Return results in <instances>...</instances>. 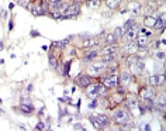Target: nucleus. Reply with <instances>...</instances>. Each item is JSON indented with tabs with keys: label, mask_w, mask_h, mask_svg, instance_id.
<instances>
[{
	"label": "nucleus",
	"mask_w": 166,
	"mask_h": 131,
	"mask_svg": "<svg viewBox=\"0 0 166 131\" xmlns=\"http://www.w3.org/2000/svg\"><path fill=\"white\" fill-rule=\"evenodd\" d=\"M113 120H114L117 124H120V126H125L128 123V114L124 110H117V111H114Z\"/></svg>",
	"instance_id": "20e7f679"
},
{
	"label": "nucleus",
	"mask_w": 166,
	"mask_h": 131,
	"mask_svg": "<svg viewBox=\"0 0 166 131\" xmlns=\"http://www.w3.org/2000/svg\"><path fill=\"white\" fill-rule=\"evenodd\" d=\"M79 13H80V4L79 3H72V4L68 6L62 20H65V18H75L76 16H79Z\"/></svg>",
	"instance_id": "f03ea898"
},
{
	"label": "nucleus",
	"mask_w": 166,
	"mask_h": 131,
	"mask_svg": "<svg viewBox=\"0 0 166 131\" xmlns=\"http://www.w3.org/2000/svg\"><path fill=\"white\" fill-rule=\"evenodd\" d=\"M38 35H39L38 31H35V30H33V31H31V37H38Z\"/></svg>",
	"instance_id": "f704fd0d"
},
{
	"label": "nucleus",
	"mask_w": 166,
	"mask_h": 131,
	"mask_svg": "<svg viewBox=\"0 0 166 131\" xmlns=\"http://www.w3.org/2000/svg\"><path fill=\"white\" fill-rule=\"evenodd\" d=\"M156 56H158L159 59H163V58H165V52H158L156 54Z\"/></svg>",
	"instance_id": "473e14b6"
},
{
	"label": "nucleus",
	"mask_w": 166,
	"mask_h": 131,
	"mask_svg": "<svg viewBox=\"0 0 166 131\" xmlns=\"http://www.w3.org/2000/svg\"><path fill=\"white\" fill-rule=\"evenodd\" d=\"M87 6L90 9H97L100 6V0H87Z\"/></svg>",
	"instance_id": "412c9836"
},
{
	"label": "nucleus",
	"mask_w": 166,
	"mask_h": 131,
	"mask_svg": "<svg viewBox=\"0 0 166 131\" xmlns=\"http://www.w3.org/2000/svg\"><path fill=\"white\" fill-rule=\"evenodd\" d=\"M73 128H75V130H85V128H83V127H82L80 124H76V126H75Z\"/></svg>",
	"instance_id": "c9c22d12"
},
{
	"label": "nucleus",
	"mask_w": 166,
	"mask_h": 131,
	"mask_svg": "<svg viewBox=\"0 0 166 131\" xmlns=\"http://www.w3.org/2000/svg\"><path fill=\"white\" fill-rule=\"evenodd\" d=\"M153 1H158V0H153Z\"/></svg>",
	"instance_id": "37998d69"
},
{
	"label": "nucleus",
	"mask_w": 166,
	"mask_h": 131,
	"mask_svg": "<svg viewBox=\"0 0 166 131\" xmlns=\"http://www.w3.org/2000/svg\"><path fill=\"white\" fill-rule=\"evenodd\" d=\"M69 71H70V62H66L64 65V71H62V75L66 76L68 73H69Z\"/></svg>",
	"instance_id": "c85d7f7f"
},
{
	"label": "nucleus",
	"mask_w": 166,
	"mask_h": 131,
	"mask_svg": "<svg viewBox=\"0 0 166 131\" xmlns=\"http://www.w3.org/2000/svg\"><path fill=\"white\" fill-rule=\"evenodd\" d=\"M44 128H45L44 123H38V126H37V130H44Z\"/></svg>",
	"instance_id": "72a5a7b5"
},
{
	"label": "nucleus",
	"mask_w": 166,
	"mask_h": 131,
	"mask_svg": "<svg viewBox=\"0 0 166 131\" xmlns=\"http://www.w3.org/2000/svg\"><path fill=\"white\" fill-rule=\"evenodd\" d=\"M44 110H45V109H44V107H42V109H41V110H39V113H38L39 116H42V114H44Z\"/></svg>",
	"instance_id": "ea45409f"
},
{
	"label": "nucleus",
	"mask_w": 166,
	"mask_h": 131,
	"mask_svg": "<svg viewBox=\"0 0 166 131\" xmlns=\"http://www.w3.org/2000/svg\"><path fill=\"white\" fill-rule=\"evenodd\" d=\"M140 30H141L140 26H138L137 23H134L132 26L128 28L127 31H124V33H123V37L127 39V41H134V39L138 37V33H140Z\"/></svg>",
	"instance_id": "7ed1b4c3"
},
{
	"label": "nucleus",
	"mask_w": 166,
	"mask_h": 131,
	"mask_svg": "<svg viewBox=\"0 0 166 131\" xmlns=\"http://www.w3.org/2000/svg\"><path fill=\"white\" fill-rule=\"evenodd\" d=\"M96 120L99 121V124L102 126V128L110 124V117H107L106 114H99V116H96Z\"/></svg>",
	"instance_id": "ddd939ff"
},
{
	"label": "nucleus",
	"mask_w": 166,
	"mask_h": 131,
	"mask_svg": "<svg viewBox=\"0 0 166 131\" xmlns=\"http://www.w3.org/2000/svg\"><path fill=\"white\" fill-rule=\"evenodd\" d=\"M103 85L106 86V88H117L118 86V76H106V78H103Z\"/></svg>",
	"instance_id": "423d86ee"
},
{
	"label": "nucleus",
	"mask_w": 166,
	"mask_h": 131,
	"mask_svg": "<svg viewBox=\"0 0 166 131\" xmlns=\"http://www.w3.org/2000/svg\"><path fill=\"white\" fill-rule=\"evenodd\" d=\"M128 107H129L131 110H134L135 107H138V103H137L135 100H128Z\"/></svg>",
	"instance_id": "7c9ffc66"
},
{
	"label": "nucleus",
	"mask_w": 166,
	"mask_h": 131,
	"mask_svg": "<svg viewBox=\"0 0 166 131\" xmlns=\"http://www.w3.org/2000/svg\"><path fill=\"white\" fill-rule=\"evenodd\" d=\"M107 66V62H104V61H100V62H94L93 65H90L89 68V72L90 75H94V76H97V75H100L102 73V71Z\"/></svg>",
	"instance_id": "39448f33"
},
{
	"label": "nucleus",
	"mask_w": 166,
	"mask_h": 131,
	"mask_svg": "<svg viewBox=\"0 0 166 131\" xmlns=\"http://www.w3.org/2000/svg\"><path fill=\"white\" fill-rule=\"evenodd\" d=\"M128 10L131 12V13H134V14H138L140 13V10H141V6L138 4V3H129V6H128Z\"/></svg>",
	"instance_id": "f3484780"
},
{
	"label": "nucleus",
	"mask_w": 166,
	"mask_h": 131,
	"mask_svg": "<svg viewBox=\"0 0 166 131\" xmlns=\"http://www.w3.org/2000/svg\"><path fill=\"white\" fill-rule=\"evenodd\" d=\"M115 3H117V4H120V3H121V0H114Z\"/></svg>",
	"instance_id": "79ce46f5"
},
{
	"label": "nucleus",
	"mask_w": 166,
	"mask_h": 131,
	"mask_svg": "<svg viewBox=\"0 0 166 131\" xmlns=\"http://www.w3.org/2000/svg\"><path fill=\"white\" fill-rule=\"evenodd\" d=\"M21 110L24 111V114H30L34 111V106L30 100H26V102H21Z\"/></svg>",
	"instance_id": "9d476101"
},
{
	"label": "nucleus",
	"mask_w": 166,
	"mask_h": 131,
	"mask_svg": "<svg viewBox=\"0 0 166 131\" xmlns=\"http://www.w3.org/2000/svg\"><path fill=\"white\" fill-rule=\"evenodd\" d=\"M90 121H91V123L94 124V127H96L97 130H100V128H102V126L99 124V121L96 120V117H94V116H91V117H90Z\"/></svg>",
	"instance_id": "c756f323"
},
{
	"label": "nucleus",
	"mask_w": 166,
	"mask_h": 131,
	"mask_svg": "<svg viewBox=\"0 0 166 131\" xmlns=\"http://www.w3.org/2000/svg\"><path fill=\"white\" fill-rule=\"evenodd\" d=\"M79 37H80V38H83V39H89V38H90V35H89V34H86V33H83V34H79Z\"/></svg>",
	"instance_id": "2f4dec72"
},
{
	"label": "nucleus",
	"mask_w": 166,
	"mask_h": 131,
	"mask_svg": "<svg viewBox=\"0 0 166 131\" xmlns=\"http://www.w3.org/2000/svg\"><path fill=\"white\" fill-rule=\"evenodd\" d=\"M9 28H10V30H13V28H14V23H13V21H10V23H9Z\"/></svg>",
	"instance_id": "e433bc0d"
},
{
	"label": "nucleus",
	"mask_w": 166,
	"mask_h": 131,
	"mask_svg": "<svg viewBox=\"0 0 166 131\" xmlns=\"http://www.w3.org/2000/svg\"><path fill=\"white\" fill-rule=\"evenodd\" d=\"M99 44H100V39L99 38H89L83 42V48H93V47H96Z\"/></svg>",
	"instance_id": "f8f14e48"
},
{
	"label": "nucleus",
	"mask_w": 166,
	"mask_h": 131,
	"mask_svg": "<svg viewBox=\"0 0 166 131\" xmlns=\"http://www.w3.org/2000/svg\"><path fill=\"white\" fill-rule=\"evenodd\" d=\"M76 83L80 88H87L90 83H91V78H90V75H80V76L77 78Z\"/></svg>",
	"instance_id": "6e6552de"
},
{
	"label": "nucleus",
	"mask_w": 166,
	"mask_h": 131,
	"mask_svg": "<svg viewBox=\"0 0 166 131\" xmlns=\"http://www.w3.org/2000/svg\"><path fill=\"white\" fill-rule=\"evenodd\" d=\"M144 23H145L146 27H153L155 23H156V17H153V16H146L145 20H144Z\"/></svg>",
	"instance_id": "a211bd4d"
},
{
	"label": "nucleus",
	"mask_w": 166,
	"mask_h": 131,
	"mask_svg": "<svg viewBox=\"0 0 166 131\" xmlns=\"http://www.w3.org/2000/svg\"><path fill=\"white\" fill-rule=\"evenodd\" d=\"M33 89H34V86H33V85H28V89H27V90H28V92H33Z\"/></svg>",
	"instance_id": "4c0bfd02"
},
{
	"label": "nucleus",
	"mask_w": 166,
	"mask_h": 131,
	"mask_svg": "<svg viewBox=\"0 0 166 131\" xmlns=\"http://www.w3.org/2000/svg\"><path fill=\"white\" fill-rule=\"evenodd\" d=\"M49 65H51L52 69H56V68H58V61H56L55 55H49Z\"/></svg>",
	"instance_id": "4be33fe9"
},
{
	"label": "nucleus",
	"mask_w": 166,
	"mask_h": 131,
	"mask_svg": "<svg viewBox=\"0 0 166 131\" xmlns=\"http://www.w3.org/2000/svg\"><path fill=\"white\" fill-rule=\"evenodd\" d=\"M104 1H106L107 7H110V9H117V7H118V4L115 3L114 0H104Z\"/></svg>",
	"instance_id": "cd10ccee"
},
{
	"label": "nucleus",
	"mask_w": 166,
	"mask_h": 131,
	"mask_svg": "<svg viewBox=\"0 0 166 131\" xmlns=\"http://www.w3.org/2000/svg\"><path fill=\"white\" fill-rule=\"evenodd\" d=\"M27 7L30 9V12L34 16H44L45 14V10H44L42 4H27Z\"/></svg>",
	"instance_id": "0eeeda50"
},
{
	"label": "nucleus",
	"mask_w": 166,
	"mask_h": 131,
	"mask_svg": "<svg viewBox=\"0 0 166 131\" xmlns=\"http://www.w3.org/2000/svg\"><path fill=\"white\" fill-rule=\"evenodd\" d=\"M86 94L89 97H93V99H96L99 96H104L106 94V86L104 85H91L90 83L89 86H87Z\"/></svg>",
	"instance_id": "f257e3e1"
},
{
	"label": "nucleus",
	"mask_w": 166,
	"mask_h": 131,
	"mask_svg": "<svg viewBox=\"0 0 166 131\" xmlns=\"http://www.w3.org/2000/svg\"><path fill=\"white\" fill-rule=\"evenodd\" d=\"M153 27H155L156 30H163V28H165V13H162L156 18V23H155Z\"/></svg>",
	"instance_id": "4468645a"
},
{
	"label": "nucleus",
	"mask_w": 166,
	"mask_h": 131,
	"mask_svg": "<svg viewBox=\"0 0 166 131\" xmlns=\"http://www.w3.org/2000/svg\"><path fill=\"white\" fill-rule=\"evenodd\" d=\"M114 58H115V54H108V55H103V61L104 62H111V61H114Z\"/></svg>",
	"instance_id": "393cba45"
},
{
	"label": "nucleus",
	"mask_w": 166,
	"mask_h": 131,
	"mask_svg": "<svg viewBox=\"0 0 166 131\" xmlns=\"http://www.w3.org/2000/svg\"><path fill=\"white\" fill-rule=\"evenodd\" d=\"M149 85H151V86H153V88H156V86L162 85V83H161V79H159V76H158V75H153V76H151V78H149Z\"/></svg>",
	"instance_id": "6ab92c4d"
},
{
	"label": "nucleus",
	"mask_w": 166,
	"mask_h": 131,
	"mask_svg": "<svg viewBox=\"0 0 166 131\" xmlns=\"http://www.w3.org/2000/svg\"><path fill=\"white\" fill-rule=\"evenodd\" d=\"M134 41H135V44H137V47H138V48L148 47V37H145V35H138Z\"/></svg>",
	"instance_id": "9b49d317"
},
{
	"label": "nucleus",
	"mask_w": 166,
	"mask_h": 131,
	"mask_svg": "<svg viewBox=\"0 0 166 131\" xmlns=\"http://www.w3.org/2000/svg\"><path fill=\"white\" fill-rule=\"evenodd\" d=\"M118 82L121 83V88H127L128 85L131 83V75L127 73V72H123L121 75H120V78H118Z\"/></svg>",
	"instance_id": "1a4fd4ad"
},
{
	"label": "nucleus",
	"mask_w": 166,
	"mask_h": 131,
	"mask_svg": "<svg viewBox=\"0 0 166 131\" xmlns=\"http://www.w3.org/2000/svg\"><path fill=\"white\" fill-rule=\"evenodd\" d=\"M106 41H107V44H115L117 42V38H115V35L111 33V34H107V37H106Z\"/></svg>",
	"instance_id": "b1692460"
},
{
	"label": "nucleus",
	"mask_w": 166,
	"mask_h": 131,
	"mask_svg": "<svg viewBox=\"0 0 166 131\" xmlns=\"http://www.w3.org/2000/svg\"><path fill=\"white\" fill-rule=\"evenodd\" d=\"M3 50V42H0V51Z\"/></svg>",
	"instance_id": "a19ab883"
},
{
	"label": "nucleus",
	"mask_w": 166,
	"mask_h": 131,
	"mask_svg": "<svg viewBox=\"0 0 166 131\" xmlns=\"http://www.w3.org/2000/svg\"><path fill=\"white\" fill-rule=\"evenodd\" d=\"M141 96H142V99H153L155 97V92H153L152 89H144L142 92H141Z\"/></svg>",
	"instance_id": "dca6fc26"
},
{
	"label": "nucleus",
	"mask_w": 166,
	"mask_h": 131,
	"mask_svg": "<svg viewBox=\"0 0 166 131\" xmlns=\"http://www.w3.org/2000/svg\"><path fill=\"white\" fill-rule=\"evenodd\" d=\"M113 34L115 35V38H117V39L121 38V37H123V28H121V27H117V28L114 30V33H113Z\"/></svg>",
	"instance_id": "bb28decb"
},
{
	"label": "nucleus",
	"mask_w": 166,
	"mask_h": 131,
	"mask_svg": "<svg viewBox=\"0 0 166 131\" xmlns=\"http://www.w3.org/2000/svg\"><path fill=\"white\" fill-rule=\"evenodd\" d=\"M134 23H135V20H134V18H129V20H127V23H125V24H124V27H123V33H124V31H127L128 28L132 26Z\"/></svg>",
	"instance_id": "a878e982"
},
{
	"label": "nucleus",
	"mask_w": 166,
	"mask_h": 131,
	"mask_svg": "<svg viewBox=\"0 0 166 131\" xmlns=\"http://www.w3.org/2000/svg\"><path fill=\"white\" fill-rule=\"evenodd\" d=\"M69 39H70V37H69V38L62 39V41H55V42H54V45H55V47H58V48H62V47H65V45H68Z\"/></svg>",
	"instance_id": "aec40b11"
},
{
	"label": "nucleus",
	"mask_w": 166,
	"mask_h": 131,
	"mask_svg": "<svg viewBox=\"0 0 166 131\" xmlns=\"http://www.w3.org/2000/svg\"><path fill=\"white\" fill-rule=\"evenodd\" d=\"M117 51V45L115 44H108L107 47H104L102 50V55H108V54H115Z\"/></svg>",
	"instance_id": "2eb2a0df"
},
{
	"label": "nucleus",
	"mask_w": 166,
	"mask_h": 131,
	"mask_svg": "<svg viewBox=\"0 0 166 131\" xmlns=\"http://www.w3.org/2000/svg\"><path fill=\"white\" fill-rule=\"evenodd\" d=\"M97 55H99V51H96V50H94V51H91V52H89L87 55H86L85 61H91V59H94Z\"/></svg>",
	"instance_id": "5701e85b"
},
{
	"label": "nucleus",
	"mask_w": 166,
	"mask_h": 131,
	"mask_svg": "<svg viewBox=\"0 0 166 131\" xmlns=\"http://www.w3.org/2000/svg\"><path fill=\"white\" fill-rule=\"evenodd\" d=\"M96 106H97V105H96V103H94V102H93V103H90V105H89V107H90V109H94V107H96Z\"/></svg>",
	"instance_id": "58836bf2"
}]
</instances>
